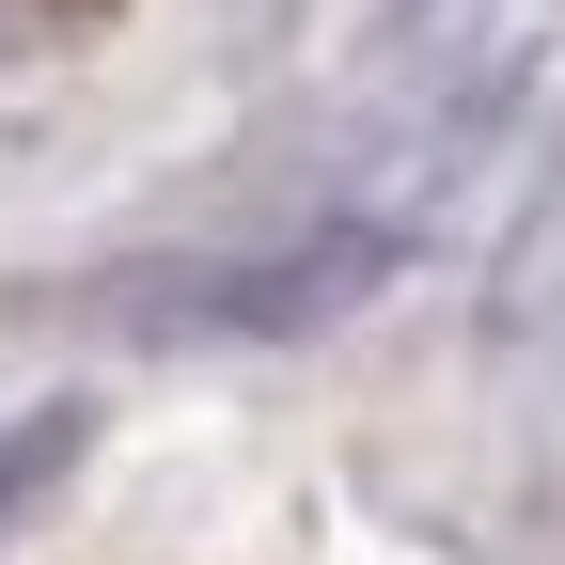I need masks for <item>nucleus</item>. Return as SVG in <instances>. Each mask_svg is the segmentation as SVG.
Returning <instances> with one entry per match:
<instances>
[{"label":"nucleus","instance_id":"f03ea898","mask_svg":"<svg viewBox=\"0 0 565 565\" xmlns=\"http://www.w3.org/2000/svg\"><path fill=\"white\" fill-rule=\"evenodd\" d=\"M47 17H63V0H0V47H32V32H47Z\"/></svg>","mask_w":565,"mask_h":565},{"label":"nucleus","instance_id":"f257e3e1","mask_svg":"<svg viewBox=\"0 0 565 565\" xmlns=\"http://www.w3.org/2000/svg\"><path fill=\"white\" fill-rule=\"evenodd\" d=\"M63 456H79V408H32V440H0V503H32Z\"/></svg>","mask_w":565,"mask_h":565}]
</instances>
